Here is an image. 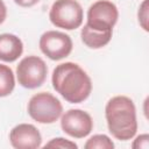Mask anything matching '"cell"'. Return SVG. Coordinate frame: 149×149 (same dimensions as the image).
Returning a JSON list of instances; mask_svg holds the SVG:
<instances>
[{"label": "cell", "instance_id": "obj_1", "mask_svg": "<svg viewBox=\"0 0 149 149\" xmlns=\"http://www.w3.org/2000/svg\"><path fill=\"white\" fill-rule=\"evenodd\" d=\"M51 83L55 91L71 104L83 102L92 91V81L88 74L72 62L57 65L52 71Z\"/></svg>", "mask_w": 149, "mask_h": 149}, {"label": "cell", "instance_id": "obj_2", "mask_svg": "<svg viewBox=\"0 0 149 149\" xmlns=\"http://www.w3.org/2000/svg\"><path fill=\"white\" fill-rule=\"evenodd\" d=\"M105 116L109 133L120 141H127L137 132L136 108L133 100L126 95L111 98L105 107Z\"/></svg>", "mask_w": 149, "mask_h": 149}, {"label": "cell", "instance_id": "obj_3", "mask_svg": "<svg viewBox=\"0 0 149 149\" xmlns=\"http://www.w3.org/2000/svg\"><path fill=\"white\" fill-rule=\"evenodd\" d=\"M61 101L49 92L34 94L28 102L29 116L40 123H54L62 115Z\"/></svg>", "mask_w": 149, "mask_h": 149}, {"label": "cell", "instance_id": "obj_4", "mask_svg": "<svg viewBox=\"0 0 149 149\" xmlns=\"http://www.w3.org/2000/svg\"><path fill=\"white\" fill-rule=\"evenodd\" d=\"M49 19L57 28L77 29L83 23V7L77 0H56L50 8Z\"/></svg>", "mask_w": 149, "mask_h": 149}, {"label": "cell", "instance_id": "obj_5", "mask_svg": "<svg viewBox=\"0 0 149 149\" xmlns=\"http://www.w3.org/2000/svg\"><path fill=\"white\" fill-rule=\"evenodd\" d=\"M48 66L45 62L35 55L22 58L16 66V77L19 84L24 88L40 87L47 79Z\"/></svg>", "mask_w": 149, "mask_h": 149}, {"label": "cell", "instance_id": "obj_6", "mask_svg": "<svg viewBox=\"0 0 149 149\" xmlns=\"http://www.w3.org/2000/svg\"><path fill=\"white\" fill-rule=\"evenodd\" d=\"M119 19L118 7L108 0H98L93 2L87 10L86 24L99 31L112 30Z\"/></svg>", "mask_w": 149, "mask_h": 149}, {"label": "cell", "instance_id": "obj_7", "mask_svg": "<svg viewBox=\"0 0 149 149\" xmlns=\"http://www.w3.org/2000/svg\"><path fill=\"white\" fill-rule=\"evenodd\" d=\"M38 44L41 51L52 61H59L68 57L73 47L71 37L68 34L57 30H48L43 33Z\"/></svg>", "mask_w": 149, "mask_h": 149}, {"label": "cell", "instance_id": "obj_8", "mask_svg": "<svg viewBox=\"0 0 149 149\" xmlns=\"http://www.w3.org/2000/svg\"><path fill=\"white\" fill-rule=\"evenodd\" d=\"M61 127L65 134L74 139L87 136L93 129L91 115L81 109H69L61 118Z\"/></svg>", "mask_w": 149, "mask_h": 149}, {"label": "cell", "instance_id": "obj_9", "mask_svg": "<svg viewBox=\"0 0 149 149\" xmlns=\"http://www.w3.org/2000/svg\"><path fill=\"white\" fill-rule=\"evenodd\" d=\"M9 141L16 149H37L41 147L42 136L34 125L20 123L10 130Z\"/></svg>", "mask_w": 149, "mask_h": 149}, {"label": "cell", "instance_id": "obj_10", "mask_svg": "<svg viewBox=\"0 0 149 149\" xmlns=\"http://www.w3.org/2000/svg\"><path fill=\"white\" fill-rule=\"evenodd\" d=\"M23 52L22 41L13 34L0 35V61L12 63L15 62Z\"/></svg>", "mask_w": 149, "mask_h": 149}, {"label": "cell", "instance_id": "obj_11", "mask_svg": "<svg viewBox=\"0 0 149 149\" xmlns=\"http://www.w3.org/2000/svg\"><path fill=\"white\" fill-rule=\"evenodd\" d=\"M80 37H81L83 43L86 47H88L91 49H99L109 43V41L112 38V30L99 31V30H94V29L90 28L87 24H85L81 28Z\"/></svg>", "mask_w": 149, "mask_h": 149}, {"label": "cell", "instance_id": "obj_12", "mask_svg": "<svg viewBox=\"0 0 149 149\" xmlns=\"http://www.w3.org/2000/svg\"><path fill=\"white\" fill-rule=\"evenodd\" d=\"M15 87V77L8 65L0 64V98L9 95Z\"/></svg>", "mask_w": 149, "mask_h": 149}, {"label": "cell", "instance_id": "obj_13", "mask_svg": "<svg viewBox=\"0 0 149 149\" xmlns=\"http://www.w3.org/2000/svg\"><path fill=\"white\" fill-rule=\"evenodd\" d=\"M85 149H113V141L105 134H97L90 137L85 143Z\"/></svg>", "mask_w": 149, "mask_h": 149}, {"label": "cell", "instance_id": "obj_14", "mask_svg": "<svg viewBox=\"0 0 149 149\" xmlns=\"http://www.w3.org/2000/svg\"><path fill=\"white\" fill-rule=\"evenodd\" d=\"M44 148H62V149H77L78 146L64 137H56L50 140L48 143H45Z\"/></svg>", "mask_w": 149, "mask_h": 149}, {"label": "cell", "instance_id": "obj_15", "mask_svg": "<svg viewBox=\"0 0 149 149\" xmlns=\"http://www.w3.org/2000/svg\"><path fill=\"white\" fill-rule=\"evenodd\" d=\"M148 0H143V2L140 5L139 7V12H137V17H139V23L140 26L143 28V30L148 31L149 30V27H148V12H149V8H148Z\"/></svg>", "mask_w": 149, "mask_h": 149}, {"label": "cell", "instance_id": "obj_16", "mask_svg": "<svg viewBox=\"0 0 149 149\" xmlns=\"http://www.w3.org/2000/svg\"><path fill=\"white\" fill-rule=\"evenodd\" d=\"M132 147L134 149H148L149 148V136H148V134L139 135L135 139V141L133 142Z\"/></svg>", "mask_w": 149, "mask_h": 149}, {"label": "cell", "instance_id": "obj_17", "mask_svg": "<svg viewBox=\"0 0 149 149\" xmlns=\"http://www.w3.org/2000/svg\"><path fill=\"white\" fill-rule=\"evenodd\" d=\"M40 0H14V2L21 7H31L36 5Z\"/></svg>", "mask_w": 149, "mask_h": 149}, {"label": "cell", "instance_id": "obj_18", "mask_svg": "<svg viewBox=\"0 0 149 149\" xmlns=\"http://www.w3.org/2000/svg\"><path fill=\"white\" fill-rule=\"evenodd\" d=\"M7 16V8H6V5L2 0H0V24L5 21Z\"/></svg>", "mask_w": 149, "mask_h": 149}]
</instances>
